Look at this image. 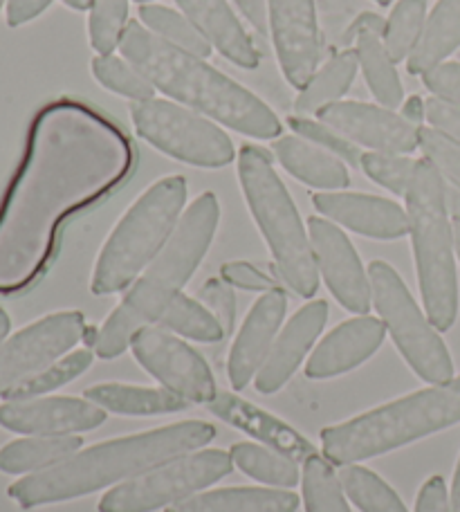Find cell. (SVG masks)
Segmentation results:
<instances>
[{"label":"cell","mask_w":460,"mask_h":512,"mask_svg":"<svg viewBox=\"0 0 460 512\" xmlns=\"http://www.w3.org/2000/svg\"><path fill=\"white\" fill-rule=\"evenodd\" d=\"M54 0H9L7 3V25L21 27L41 16Z\"/></svg>","instance_id":"obj_48"},{"label":"cell","mask_w":460,"mask_h":512,"mask_svg":"<svg viewBox=\"0 0 460 512\" xmlns=\"http://www.w3.org/2000/svg\"><path fill=\"white\" fill-rule=\"evenodd\" d=\"M299 495L270 488H220L191 495L167 512H297Z\"/></svg>","instance_id":"obj_26"},{"label":"cell","mask_w":460,"mask_h":512,"mask_svg":"<svg viewBox=\"0 0 460 512\" xmlns=\"http://www.w3.org/2000/svg\"><path fill=\"white\" fill-rule=\"evenodd\" d=\"M92 364V349L72 351L70 355H63L61 360L50 364L48 369L36 373L30 380H25L14 387L9 393H5V400H30L41 398L45 393L63 387L72 380H77L81 373H86Z\"/></svg>","instance_id":"obj_38"},{"label":"cell","mask_w":460,"mask_h":512,"mask_svg":"<svg viewBox=\"0 0 460 512\" xmlns=\"http://www.w3.org/2000/svg\"><path fill=\"white\" fill-rule=\"evenodd\" d=\"M386 326L382 319L371 315H357L348 322L335 326L324 340L317 344L306 364L310 380H328L344 376L373 358L384 342Z\"/></svg>","instance_id":"obj_21"},{"label":"cell","mask_w":460,"mask_h":512,"mask_svg":"<svg viewBox=\"0 0 460 512\" xmlns=\"http://www.w3.org/2000/svg\"><path fill=\"white\" fill-rule=\"evenodd\" d=\"M373 3H377V5H382V7H386V5H391L393 0H373Z\"/></svg>","instance_id":"obj_56"},{"label":"cell","mask_w":460,"mask_h":512,"mask_svg":"<svg viewBox=\"0 0 460 512\" xmlns=\"http://www.w3.org/2000/svg\"><path fill=\"white\" fill-rule=\"evenodd\" d=\"M214 438L216 427L205 420H182L151 432L113 438L18 479L7 488V495L23 510L61 504L140 477L162 463L200 450Z\"/></svg>","instance_id":"obj_2"},{"label":"cell","mask_w":460,"mask_h":512,"mask_svg":"<svg viewBox=\"0 0 460 512\" xmlns=\"http://www.w3.org/2000/svg\"><path fill=\"white\" fill-rule=\"evenodd\" d=\"M220 279H225L229 286H236L241 290L252 292H268L279 286V279H274L272 274L263 272L259 265L245 263V261H229L220 268Z\"/></svg>","instance_id":"obj_44"},{"label":"cell","mask_w":460,"mask_h":512,"mask_svg":"<svg viewBox=\"0 0 460 512\" xmlns=\"http://www.w3.org/2000/svg\"><path fill=\"white\" fill-rule=\"evenodd\" d=\"M346 497L362 512H409L389 483L364 465L348 463L339 470Z\"/></svg>","instance_id":"obj_33"},{"label":"cell","mask_w":460,"mask_h":512,"mask_svg":"<svg viewBox=\"0 0 460 512\" xmlns=\"http://www.w3.org/2000/svg\"><path fill=\"white\" fill-rule=\"evenodd\" d=\"M427 122L440 135L460 144V106L440 97L427 99Z\"/></svg>","instance_id":"obj_46"},{"label":"cell","mask_w":460,"mask_h":512,"mask_svg":"<svg viewBox=\"0 0 460 512\" xmlns=\"http://www.w3.org/2000/svg\"><path fill=\"white\" fill-rule=\"evenodd\" d=\"M184 203L187 180L182 176H167L153 182L128 207L101 248L90 281L92 295L106 297L131 288L176 232Z\"/></svg>","instance_id":"obj_8"},{"label":"cell","mask_w":460,"mask_h":512,"mask_svg":"<svg viewBox=\"0 0 460 512\" xmlns=\"http://www.w3.org/2000/svg\"><path fill=\"white\" fill-rule=\"evenodd\" d=\"M135 146L117 120L75 97L41 106L0 205V292L41 277L72 214L128 180Z\"/></svg>","instance_id":"obj_1"},{"label":"cell","mask_w":460,"mask_h":512,"mask_svg":"<svg viewBox=\"0 0 460 512\" xmlns=\"http://www.w3.org/2000/svg\"><path fill=\"white\" fill-rule=\"evenodd\" d=\"M445 203H447V212L454 221H460V187L452 185V182L445 180Z\"/></svg>","instance_id":"obj_51"},{"label":"cell","mask_w":460,"mask_h":512,"mask_svg":"<svg viewBox=\"0 0 460 512\" xmlns=\"http://www.w3.org/2000/svg\"><path fill=\"white\" fill-rule=\"evenodd\" d=\"M131 351L135 360L164 384V389L176 393L189 405H209L216 398L218 384L205 358L160 324L137 331Z\"/></svg>","instance_id":"obj_13"},{"label":"cell","mask_w":460,"mask_h":512,"mask_svg":"<svg viewBox=\"0 0 460 512\" xmlns=\"http://www.w3.org/2000/svg\"><path fill=\"white\" fill-rule=\"evenodd\" d=\"M229 456L238 465V470H243L247 477L265 483V486L290 490L301 483L299 463L292 461L290 456L272 450V447L238 443L229 450Z\"/></svg>","instance_id":"obj_31"},{"label":"cell","mask_w":460,"mask_h":512,"mask_svg":"<svg viewBox=\"0 0 460 512\" xmlns=\"http://www.w3.org/2000/svg\"><path fill=\"white\" fill-rule=\"evenodd\" d=\"M238 180L243 196L272 252L279 279L294 295L310 299L319 290V268L310 234L297 205L272 167V155L261 146L245 144L238 153Z\"/></svg>","instance_id":"obj_6"},{"label":"cell","mask_w":460,"mask_h":512,"mask_svg":"<svg viewBox=\"0 0 460 512\" xmlns=\"http://www.w3.org/2000/svg\"><path fill=\"white\" fill-rule=\"evenodd\" d=\"M86 400L95 402L101 409L124 416H164L178 414L189 407V402L178 398L167 389L135 387V384H95L86 389Z\"/></svg>","instance_id":"obj_28"},{"label":"cell","mask_w":460,"mask_h":512,"mask_svg":"<svg viewBox=\"0 0 460 512\" xmlns=\"http://www.w3.org/2000/svg\"><path fill=\"white\" fill-rule=\"evenodd\" d=\"M135 3H140V5H151L153 0H135Z\"/></svg>","instance_id":"obj_57"},{"label":"cell","mask_w":460,"mask_h":512,"mask_svg":"<svg viewBox=\"0 0 460 512\" xmlns=\"http://www.w3.org/2000/svg\"><path fill=\"white\" fill-rule=\"evenodd\" d=\"M425 23L427 0H398L395 3L384 30V45L395 63L407 61L409 54L416 50Z\"/></svg>","instance_id":"obj_36"},{"label":"cell","mask_w":460,"mask_h":512,"mask_svg":"<svg viewBox=\"0 0 460 512\" xmlns=\"http://www.w3.org/2000/svg\"><path fill=\"white\" fill-rule=\"evenodd\" d=\"M220 221L214 191H205L182 214L176 232L155 256L126 297L97 331L95 351L101 360H115L131 346L137 331L160 322L164 310L176 299L205 259Z\"/></svg>","instance_id":"obj_4"},{"label":"cell","mask_w":460,"mask_h":512,"mask_svg":"<svg viewBox=\"0 0 460 512\" xmlns=\"http://www.w3.org/2000/svg\"><path fill=\"white\" fill-rule=\"evenodd\" d=\"M61 3L70 9H77V12H86V9H90L95 0H61Z\"/></svg>","instance_id":"obj_54"},{"label":"cell","mask_w":460,"mask_h":512,"mask_svg":"<svg viewBox=\"0 0 460 512\" xmlns=\"http://www.w3.org/2000/svg\"><path fill=\"white\" fill-rule=\"evenodd\" d=\"M288 126L294 131V135L303 137L312 144L321 146V149L337 155L339 160L351 164V167H360L362 164V151L360 146L353 144L348 137H344L339 131H335L333 126L315 120V117H306V115H292L288 120Z\"/></svg>","instance_id":"obj_40"},{"label":"cell","mask_w":460,"mask_h":512,"mask_svg":"<svg viewBox=\"0 0 460 512\" xmlns=\"http://www.w3.org/2000/svg\"><path fill=\"white\" fill-rule=\"evenodd\" d=\"M270 36L283 77L303 88L319 70L321 32L315 0H268Z\"/></svg>","instance_id":"obj_15"},{"label":"cell","mask_w":460,"mask_h":512,"mask_svg":"<svg viewBox=\"0 0 460 512\" xmlns=\"http://www.w3.org/2000/svg\"><path fill=\"white\" fill-rule=\"evenodd\" d=\"M200 299L223 326L225 335L232 333L236 324V297L232 286L225 279H209L200 290Z\"/></svg>","instance_id":"obj_43"},{"label":"cell","mask_w":460,"mask_h":512,"mask_svg":"<svg viewBox=\"0 0 460 512\" xmlns=\"http://www.w3.org/2000/svg\"><path fill=\"white\" fill-rule=\"evenodd\" d=\"M328 322V304L324 299H315L299 308L297 313L290 317L283 331L276 335L272 349L265 358L263 367L259 369L254 378V387L259 393L279 391L285 382H288L294 371L301 367L303 358L315 346L317 337L324 331Z\"/></svg>","instance_id":"obj_20"},{"label":"cell","mask_w":460,"mask_h":512,"mask_svg":"<svg viewBox=\"0 0 460 512\" xmlns=\"http://www.w3.org/2000/svg\"><path fill=\"white\" fill-rule=\"evenodd\" d=\"M360 169L368 178L384 189H389L395 196H407V189L411 185L413 169H416V160L409 155L400 153H380V151H366L362 153Z\"/></svg>","instance_id":"obj_41"},{"label":"cell","mask_w":460,"mask_h":512,"mask_svg":"<svg viewBox=\"0 0 460 512\" xmlns=\"http://www.w3.org/2000/svg\"><path fill=\"white\" fill-rule=\"evenodd\" d=\"M106 423V409L81 398L5 400L0 405V427L25 436H66L90 432Z\"/></svg>","instance_id":"obj_17"},{"label":"cell","mask_w":460,"mask_h":512,"mask_svg":"<svg viewBox=\"0 0 460 512\" xmlns=\"http://www.w3.org/2000/svg\"><path fill=\"white\" fill-rule=\"evenodd\" d=\"M400 115L407 122H411L413 126L422 128V124H425V120H427V102L418 95L404 99L402 106H400Z\"/></svg>","instance_id":"obj_50"},{"label":"cell","mask_w":460,"mask_h":512,"mask_svg":"<svg viewBox=\"0 0 460 512\" xmlns=\"http://www.w3.org/2000/svg\"><path fill=\"white\" fill-rule=\"evenodd\" d=\"M384 30L386 21L382 16L364 12L357 16V21L348 30V39L355 41L357 63H360L371 95L380 102V106L395 111L404 102V90L398 70H395V61L384 45Z\"/></svg>","instance_id":"obj_23"},{"label":"cell","mask_w":460,"mask_h":512,"mask_svg":"<svg viewBox=\"0 0 460 512\" xmlns=\"http://www.w3.org/2000/svg\"><path fill=\"white\" fill-rule=\"evenodd\" d=\"M288 313V295L283 288L263 292L238 331L227 360V378L234 389H245L272 349Z\"/></svg>","instance_id":"obj_19"},{"label":"cell","mask_w":460,"mask_h":512,"mask_svg":"<svg viewBox=\"0 0 460 512\" xmlns=\"http://www.w3.org/2000/svg\"><path fill=\"white\" fill-rule=\"evenodd\" d=\"M128 23V0H95L90 7L88 34L97 54H113L122 43Z\"/></svg>","instance_id":"obj_39"},{"label":"cell","mask_w":460,"mask_h":512,"mask_svg":"<svg viewBox=\"0 0 460 512\" xmlns=\"http://www.w3.org/2000/svg\"><path fill=\"white\" fill-rule=\"evenodd\" d=\"M301 486L306 512H351L339 474L326 456L321 459V454H315L303 463Z\"/></svg>","instance_id":"obj_34"},{"label":"cell","mask_w":460,"mask_h":512,"mask_svg":"<svg viewBox=\"0 0 460 512\" xmlns=\"http://www.w3.org/2000/svg\"><path fill=\"white\" fill-rule=\"evenodd\" d=\"M357 70H360V63H357L355 50L337 52L335 57L326 61L321 70L312 75L308 84L299 90L297 99H294L297 115L312 117L317 115L321 108L342 102L348 88L353 86Z\"/></svg>","instance_id":"obj_30"},{"label":"cell","mask_w":460,"mask_h":512,"mask_svg":"<svg viewBox=\"0 0 460 512\" xmlns=\"http://www.w3.org/2000/svg\"><path fill=\"white\" fill-rule=\"evenodd\" d=\"M460 423V376L398 398L321 432L324 456L348 465L389 454Z\"/></svg>","instance_id":"obj_5"},{"label":"cell","mask_w":460,"mask_h":512,"mask_svg":"<svg viewBox=\"0 0 460 512\" xmlns=\"http://www.w3.org/2000/svg\"><path fill=\"white\" fill-rule=\"evenodd\" d=\"M131 120L144 142L191 167L223 169L236 158L232 137L223 128L171 99L133 104Z\"/></svg>","instance_id":"obj_10"},{"label":"cell","mask_w":460,"mask_h":512,"mask_svg":"<svg viewBox=\"0 0 460 512\" xmlns=\"http://www.w3.org/2000/svg\"><path fill=\"white\" fill-rule=\"evenodd\" d=\"M84 445V438L66 436H25L0 447V472L34 474L70 459Z\"/></svg>","instance_id":"obj_29"},{"label":"cell","mask_w":460,"mask_h":512,"mask_svg":"<svg viewBox=\"0 0 460 512\" xmlns=\"http://www.w3.org/2000/svg\"><path fill=\"white\" fill-rule=\"evenodd\" d=\"M404 200L422 304L429 322L445 333L458 317L454 225L445 203V178L427 158L416 160Z\"/></svg>","instance_id":"obj_7"},{"label":"cell","mask_w":460,"mask_h":512,"mask_svg":"<svg viewBox=\"0 0 460 512\" xmlns=\"http://www.w3.org/2000/svg\"><path fill=\"white\" fill-rule=\"evenodd\" d=\"M158 324L171 333H178L202 344H214L227 337L223 326H220L218 319L209 313L207 306L187 295H182V292L171 301L169 308L164 310Z\"/></svg>","instance_id":"obj_35"},{"label":"cell","mask_w":460,"mask_h":512,"mask_svg":"<svg viewBox=\"0 0 460 512\" xmlns=\"http://www.w3.org/2000/svg\"><path fill=\"white\" fill-rule=\"evenodd\" d=\"M416 512H449V492L440 474L422 483L416 499Z\"/></svg>","instance_id":"obj_47"},{"label":"cell","mask_w":460,"mask_h":512,"mask_svg":"<svg viewBox=\"0 0 460 512\" xmlns=\"http://www.w3.org/2000/svg\"><path fill=\"white\" fill-rule=\"evenodd\" d=\"M5 3H9V0H0V9H3V5H5Z\"/></svg>","instance_id":"obj_58"},{"label":"cell","mask_w":460,"mask_h":512,"mask_svg":"<svg viewBox=\"0 0 460 512\" xmlns=\"http://www.w3.org/2000/svg\"><path fill=\"white\" fill-rule=\"evenodd\" d=\"M308 234L315 252L317 268L328 290L348 313L368 315L373 306V292L368 270L348 236L328 218H308Z\"/></svg>","instance_id":"obj_14"},{"label":"cell","mask_w":460,"mask_h":512,"mask_svg":"<svg viewBox=\"0 0 460 512\" xmlns=\"http://www.w3.org/2000/svg\"><path fill=\"white\" fill-rule=\"evenodd\" d=\"M92 77L110 93L137 102H149L155 97V88L131 61L117 54H97L92 59Z\"/></svg>","instance_id":"obj_37"},{"label":"cell","mask_w":460,"mask_h":512,"mask_svg":"<svg viewBox=\"0 0 460 512\" xmlns=\"http://www.w3.org/2000/svg\"><path fill=\"white\" fill-rule=\"evenodd\" d=\"M272 153L281 162V167L303 185L321 191H342L351 185L346 162L299 135L276 137Z\"/></svg>","instance_id":"obj_25"},{"label":"cell","mask_w":460,"mask_h":512,"mask_svg":"<svg viewBox=\"0 0 460 512\" xmlns=\"http://www.w3.org/2000/svg\"><path fill=\"white\" fill-rule=\"evenodd\" d=\"M452 225H454V250L460 261V221H452Z\"/></svg>","instance_id":"obj_55"},{"label":"cell","mask_w":460,"mask_h":512,"mask_svg":"<svg viewBox=\"0 0 460 512\" xmlns=\"http://www.w3.org/2000/svg\"><path fill=\"white\" fill-rule=\"evenodd\" d=\"M335 131L368 151L409 155L418 149L420 128L386 106L364 102H335L317 113Z\"/></svg>","instance_id":"obj_16"},{"label":"cell","mask_w":460,"mask_h":512,"mask_svg":"<svg viewBox=\"0 0 460 512\" xmlns=\"http://www.w3.org/2000/svg\"><path fill=\"white\" fill-rule=\"evenodd\" d=\"M312 205L328 221L368 239L395 241L409 234L407 209L389 198L353 191H319L312 196Z\"/></svg>","instance_id":"obj_18"},{"label":"cell","mask_w":460,"mask_h":512,"mask_svg":"<svg viewBox=\"0 0 460 512\" xmlns=\"http://www.w3.org/2000/svg\"><path fill=\"white\" fill-rule=\"evenodd\" d=\"M140 23L164 43H169L173 48H180L189 54H196L200 59H209L211 52H214L205 36L196 30V25H193L187 16L171 7L140 5Z\"/></svg>","instance_id":"obj_32"},{"label":"cell","mask_w":460,"mask_h":512,"mask_svg":"<svg viewBox=\"0 0 460 512\" xmlns=\"http://www.w3.org/2000/svg\"><path fill=\"white\" fill-rule=\"evenodd\" d=\"M418 149L431 164H434L440 176L447 182H452V185L460 187V144L452 142L445 135H440L431 126H422Z\"/></svg>","instance_id":"obj_42"},{"label":"cell","mask_w":460,"mask_h":512,"mask_svg":"<svg viewBox=\"0 0 460 512\" xmlns=\"http://www.w3.org/2000/svg\"><path fill=\"white\" fill-rule=\"evenodd\" d=\"M119 52L171 102L256 140L281 137L279 115L261 97L211 68L207 59L164 43L140 21L128 23Z\"/></svg>","instance_id":"obj_3"},{"label":"cell","mask_w":460,"mask_h":512,"mask_svg":"<svg viewBox=\"0 0 460 512\" xmlns=\"http://www.w3.org/2000/svg\"><path fill=\"white\" fill-rule=\"evenodd\" d=\"M373 304L409 367L427 384L454 380V362L438 328L422 313L407 283L386 261L368 265Z\"/></svg>","instance_id":"obj_9"},{"label":"cell","mask_w":460,"mask_h":512,"mask_svg":"<svg viewBox=\"0 0 460 512\" xmlns=\"http://www.w3.org/2000/svg\"><path fill=\"white\" fill-rule=\"evenodd\" d=\"M207 409L216 418L225 420L227 425L241 429L247 436L272 447V450L290 456L292 461L306 463L310 456L319 454L317 447L306 436H301L297 429H292L281 418L268 414L261 407L250 405L247 400L234 396V393L218 389L216 398L209 402Z\"/></svg>","instance_id":"obj_22"},{"label":"cell","mask_w":460,"mask_h":512,"mask_svg":"<svg viewBox=\"0 0 460 512\" xmlns=\"http://www.w3.org/2000/svg\"><path fill=\"white\" fill-rule=\"evenodd\" d=\"M449 512H460V459L454 472V483L452 492H449Z\"/></svg>","instance_id":"obj_52"},{"label":"cell","mask_w":460,"mask_h":512,"mask_svg":"<svg viewBox=\"0 0 460 512\" xmlns=\"http://www.w3.org/2000/svg\"><path fill=\"white\" fill-rule=\"evenodd\" d=\"M86 331L84 313L59 310L7 337L0 346V398L61 360L84 340Z\"/></svg>","instance_id":"obj_12"},{"label":"cell","mask_w":460,"mask_h":512,"mask_svg":"<svg viewBox=\"0 0 460 512\" xmlns=\"http://www.w3.org/2000/svg\"><path fill=\"white\" fill-rule=\"evenodd\" d=\"M9 331H12V319L5 313V308H0V346L7 340Z\"/></svg>","instance_id":"obj_53"},{"label":"cell","mask_w":460,"mask_h":512,"mask_svg":"<svg viewBox=\"0 0 460 512\" xmlns=\"http://www.w3.org/2000/svg\"><path fill=\"white\" fill-rule=\"evenodd\" d=\"M460 48V0H438L422 30L416 50L409 54V75H425L445 63Z\"/></svg>","instance_id":"obj_27"},{"label":"cell","mask_w":460,"mask_h":512,"mask_svg":"<svg viewBox=\"0 0 460 512\" xmlns=\"http://www.w3.org/2000/svg\"><path fill=\"white\" fill-rule=\"evenodd\" d=\"M422 84L429 88V93L434 97L460 106V63H440V66L431 68L422 75Z\"/></svg>","instance_id":"obj_45"},{"label":"cell","mask_w":460,"mask_h":512,"mask_svg":"<svg viewBox=\"0 0 460 512\" xmlns=\"http://www.w3.org/2000/svg\"><path fill=\"white\" fill-rule=\"evenodd\" d=\"M232 456L223 450H202L178 456L133 477L99 499V512H155L176 506L196 492L214 486L232 472Z\"/></svg>","instance_id":"obj_11"},{"label":"cell","mask_w":460,"mask_h":512,"mask_svg":"<svg viewBox=\"0 0 460 512\" xmlns=\"http://www.w3.org/2000/svg\"><path fill=\"white\" fill-rule=\"evenodd\" d=\"M182 14L196 25L209 45L236 66L259 68V50L227 0H176Z\"/></svg>","instance_id":"obj_24"},{"label":"cell","mask_w":460,"mask_h":512,"mask_svg":"<svg viewBox=\"0 0 460 512\" xmlns=\"http://www.w3.org/2000/svg\"><path fill=\"white\" fill-rule=\"evenodd\" d=\"M236 7L241 9V14L247 18L256 32L261 36H268L270 32V12H268V0H234Z\"/></svg>","instance_id":"obj_49"}]
</instances>
